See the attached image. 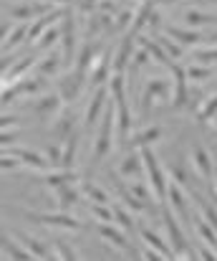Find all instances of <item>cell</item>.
Returning a JSON list of instances; mask_svg holds the SVG:
<instances>
[{"label": "cell", "instance_id": "ee69618b", "mask_svg": "<svg viewBox=\"0 0 217 261\" xmlns=\"http://www.w3.org/2000/svg\"><path fill=\"white\" fill-rule=\"evenodd\" d=\"M215 41H217V31H215Z\"/></svg>", "mask_w": 217, "mask_h": 261}, {"label": "cell", "instance_id": "277c9868", "mask_svg": "<svg viewBox=\"0 0 217 261\" xmlns=\"http://www.w3.org/2000/svg\"><path fill=\"white\" fill-rule=\"evenodd\" d=\"M162 221H164V233H167V239H169V244H172V249H174V259H197L195 251L190 249L187 239H184V231H182L179 221L174 218V211L164 213Z\"/></svg>", "mask_w": 217, "mask_h": 261}, {"label": "cell", "instance_id": "9a60e30c", "mask_svg": "<svg viewBox=\"0 0 217 261\" xmlns=\"http://www.w3.org/2000/svg\"><path fill=\"white\" fill-rule=\"evenodd\" d=\"M96 233L106 241V244H111L114 249H119V251H127L129 249V241H127V231L119 226V223H99L96 226Z\"/></svg>", "mask_w": 217, "mask_h": 261}, {"label": "cell", "instance_id": "7bdbcfd3", "mask_svg": "<svg viewBox=\"0 0 217 261\" xmlns=\"http://www.w3.org/2000/svg\"><path fill=\"white\" fill-rule=\"evenodd\" d=\"M210 122H212V127H215V129H217V114H215V117H212V119H210Z\"/></svg>", "mask_w": 217, "mask_h": 261}, {"label": "cell", "instance_id": "d590c367", "mask_svg": "<svg viewBox=\"0 0 217 261\" xmlns=\"http://www.w3.org/2000/svg\"><path fill=\"white\" fill-rule=\"evenodd\" d=\"M53 254H56V259H78L76 249H71V246L64 244V241H56V244H53Z\"/></svg>", "mask_w": 217, "mask_h": 261}, {"label": "cell", "instance_id": "52a82bcc", "mask_svg": "<svg viewBox=\"0 0 217 261\" xmlns=\"http://www.w3.org/2000/svg\"><path fill=\"white\" fill-rule=\"evenodd\" d=\"M88 87L91 89H99V87H106L111 74H114V51H104L94 59V64L88 66Z\"/></svg>", "mask_w": 217, "mask_h": 261}, {"label": "cell", "instance_id": "74e56055", "mask_svg": "<svg viewBox=\"0 0 217 261\" xmlns=\"http://www.w3.org/2000/svg\"><path fill=\"white\" fill-rule=\"evenodd\" d=\"M200 211H202L205 221H210V223H212V226L217 228V205H210V203L200 200Z\"/></svg>", "mask_w": 217, "mask_h": 261}, {"label": "cell", "instance_id": "d6986e66", "mask_svg": "<svg viewBox=\"0 0 217 261\" xmlns=\"http://www.w3.org/2000/svg\"><path fill=\"white\" fill-rule=\"evenodd\" d=\"M164 33H169L174 41H179L182 46H197L202 43V28H192V25H167Z\"/></svg>", "mask_w": 217, "mask_h": 261}, {"label": "cell", "instance_id": "b9f144b4", "mask_svg": "<svg viewBox=\"0 0 217 261\" xmlns=\"http://www.w3.org/2000/svg\"><path fill=\"white\" fill-rule=\"evenodd\" d=\"M169 175H172V180H177V182L187 185V173H184L182 168H172V170H169Z\"/></svg>", "mask_w": 217, "mask_h": 261}, {"label": "cell", "instance_id": "e0dca14e", "mask_svg": "<svg viewBox=\"0 0 217 261\" xmlns=\"http://www.w3.org/2000/svg\"><path fill=\"white\" fill-rule=\"evenodd\" d=\"M64 104L66 101L61 99V94H38V99L33 101V112L41 117H58Z\"/></svg>", "mask_w": 217, "mask_h": 261}, {"label": "cell", "instance_id": "d4e9b609", "mask_svg": "<svg viewBox=\"0 0 217 261\" xmlns=\"http://www.w3.org/2000/svg\"><path fill=\"white\" fill-rule=\"evenodd\" d=\"M56 43H61V20L51 23V25L41 33V38L36 41V48H38V51H51Z\"/></svg>", "mask_w": 217, "mask_h": 261}, {"label": "cell", "instance_id": "f35d334b", "mask_svg": "<svg viewBox=\"0 0 217 261\" xmlns=\"http://www.w3.org/2000/svg\"><path fill=\"white\" fill-rule=\"evenodd\" d=\"M151 61V54L146 51L144 46H137V51H134V59H132V64L134 66H144V64H149Z\"/></svg>", "mask_w": 217, "mask_h": 261}, {"label": "cell", "instance_id": "f546056e", "mask_svg": "<svg viewBox=\"0 0 217 261\" xmlns=\"http://www.w3.org/2000/svg\"><path fill=\"white\" fill-rule=\"evenodd\" d=\"M81 193L88 203H109V193L99 188L96 182H81Z\"/></svg>", "mask_w": 217, "mask_h": 261}, {"label": "cell", "instance_id": "8992f818", "mask_svg": "<svg viewBox=\"0 0 217 261\" xmlns=\"http://www.w3.org/2000/svg\"><path fill=\"white\" fill-rule=\"evenodd\" d=\"M25 216L33 221V223H41L46 228H58V231H81V223L73 218L69 211H58V213H33V211H25Z\"/></svg>", "mask_w": 217, "mask_h": 261}, {"label": "cell", "instance_id": "7c38bea8", "mask_svg": "<svg viewBox=\"0 0 217 261\" xmlns=\"http://www.w3.org/2000/svg\"><path fill=\"white\" fill-rule=\"evenodd\" d=\"M3 150H10L20 158L23 168L28 170H36V173H43V170H51V163L46 158V152H38L33 147H23V145H15V147H3Z\"/></svg>", "mask_w": 217, "mask_h": 261}, {"label": "cell", "instance_id": "7402d4cb", "mask_svg": "<svg viewBox=\"0 0 217 261\" xmlns=\"http://www.w3.org/2000/svg\"><path fill=\"white\" fill-rule=\"evenodd\" d=\"M81 198H83V193H81V188H76L73 182H66V185L56 188V203H58L61 211H71L73 205L81 203Z\"/></svg>", "mask_w": 217, "mask_h": 261}, {"label": "cell", "instance_id": "9c48e42d", "mask_svg": "<svg viewBox=\"0 0 217 261\" xmlns=\"http://www.w3.org/2000/svg\"><path fill=\"white\" fill-rule=\"evenodd\" d=\"M169 74H172V107H174V109H184L187 101H190L187 69H182L179 64H172V66H169Z\"/></svg>", "mask_w": 217, "mask_h": 261}, {"label": "cell", "instance_id": "ac0fdd59", "mask_svg": "<svg viewBox=\"0 0 217 261\" xmlns=\"http://www.w3.org/2000/svg\"><path fill=\"white\" fill-rule=\"evenodd\" d=\"M190 160H192V168H195V173L200 175L202 180H212L215 168H212V158H210V152H207L205 147L195 145V147H192V152H190Z\"/></svg>", "mask_w": 217, "mask_h": 261}, {"label": "cell", "instance_id": "7a4b0ae2", "mask_svg": "<svg viewBox=\"0 0 217 261\" xmlns=\"http://www.w3.org/2000/svg\"><path fill=\"white\" fill-rule=\"evenodd\" d=\"M139 152H142V160H144L146 182L154 190V200L164 203L167 200V190H169V173L162 168V163L157 160V155H154L151 147H139Z\"/></svg>", "mask_w": 217, "mask_h": 261}, {"label": "cell", "instance_id": "4dcf8cb0", "mask_svg": "<svg viewBox=\"0 0 217 261\" xmlns=\"http://www.w3.org/2000/svg\"><path fill=\"white\" fill-rule=\"evenodd\" d=\"M184 23L187 25H192V28H202V25H212V23H217L215 15H210V13H202V10H187L184 13Z\"/></svg>", "mask_w": 217, "mask_h": 261}, {"label": "cell", "instance_id": "44dd1931", "mask_svg": "<svg viewBox=\"0 0 217 261\" xmlns=\"http://www.w3.org/2000/svg\"><path fill=\"white\" fill-rule=\"evenodd\" d=\"M119 175L127 177V180H132L137 175H144V160H142L139 150H134V152H129L119 160Z\"/></svg>", "mask_w": 217, "mask_h": 261}, {"label": "cell", "instance_id": "60d3db41", "mask_svg": "<svg viewBox=\"0 0 217 261\" xmlns=\"http://www.w3.org/2000/svg\"><path fill=\"white\" fill-rule=\"evenodd\" d=\"M139 259H149V261H157V259H164V256H162V254H159V251H157V249H151V246H146L144 251H142V254H139Z\"/></svg>", "mask_w": 217, "mask_h": 261}, {"label": "cell", "instance_id": "5b68a950", "mask_svg": "<svg viewBox=\"0 0 217 261\" xmlns=\"http://www.w3.org/2000/svg\"><path fill=\"white\" fill-rule=\"evenodd\" d=\"M169 101L172 104V82L169 79H149L142 89V112H149L154 104Z\"/></svg>", "mask_w": 217, "mask_h": 261}, {"label": "cell", "instance_id": "3957f363", "mask_svg": "<svg viewBox=\"0 0 217 261\" xmlns=\"http://www.w3.org/2000/svg\"><path fill=\"white\" fill-rule=\"evenodd\" d=\"M86 87H88V74L81 71L78 66H73L71 71H64V74L56 79V91L61 94V99H64L66 104L76 101Z\"/></svg>", "mask_w": 217, "mask_h": 261}, {"label": "cell", "instance_id": "5bb4252c", "mask_svg": "<svg viewBox=\"0 0 217 261\" xmlns=\"http://www.w3.org/2000/svg\"><path fill=\"white\" fill-rule=\"evenodd\" d=\"M167 203H169V211H174V216H179V218H190L187 193H184V185H182V182H177V180H172V182H169Z\"/></svg>", "mask_w": 217, "mask_h": 261}, {"label": "cell", "instance_id": "484cf974", "mask_svg": "<svg viewBox=\"0 0 217 261\" xmlns=\"http://www.w3.org/2000/svg\"><path fill=\"white\" fill-rule=\"evenodd\" d=\"M195 231H197V236H200V244H207V246L217 249V228L210 221L195 218Z\"/></svg>", "mask_w": 217, "mask_h": 261}, {"label": "cell", "instance_id": "1f68e13d", "mask_svg": "<svg viewBox=\"0 0 217 261\" xmlns=\"http://www.w3.org/2000/svg\"><path fill=\"white\" fill-rule=\"evenodd\" d=\"M88 211L99 223H114V208H109V203H91Z\"/></svg>", "mask_w": 217, "mask_h": 261}, {"label": "cell", "instance_id": "603a6c76", "mask_svg": "<svg viewBox=\"0 0 217 261\" xmlns=\"http://www.w3.org/2000/svg\"><path fill=\"white\" fill-rule=\"evenodd\" d=\"M76 124H78V119H76V114H73V112H61V114L56 117V122H53V132L58 135V145H61V142H66L73 132H78V129H76Z\"/></svg>", "mask_w": 217, "mask_h": 261}, {"label": "cell", "instance_id": "2e32d148", "mask_svg": "<svg viewBox=\"0 0 217 261\" xmlns=\"http://www.w3.org/2000/svg\"><path fill=\"white\" fill-rule=\"evenodd\" d=\"M139 236H142V241H144V246H151V249H157L164 259H174V249H172V244H169V239H164L162 233H157L154 228H146L142 226L139 228Z\"/></svg>", "mask_w": 217, "mask_h": 261}, {"label": "cell", "instance_id": "30bf717a", "mask_svg": "<svg viewBox=\"0 0 217 261\" xmlns=\"http://www.w3.org/2000/svg\"><path fill=\"white\" fill-rule=\"evenodd\" d=\"M61 54L66 66L76 64V20L71 10H66V15L61 18Z\"/></svg>", "mask_w": 217, "mask_h": 261}, {"label": "cell", "instance_id": "ab89813d", "mask_svg": "<svg viewBox=\"0 0 217 261\" xmlns=\"http://www.w3.org/2000/svg\"><path fill=\"white\" fill-rule=\"evenodd\" d=\"M18 140V129L15 132H10V129H3V137H0V142H3V147H13V142Z\"/></svg>", "mask_w": 217, "mask_h": 261}, {"label": "cell", "instance_id": "d6a6232c", "mask_svg": "<svg viewBox=\"0 0 217 261\" xmlns=\"http://www.w3.org/2000/svg\"><path fill=\"white\" fill-rule=\"evenodd\" d=\"M23 244L28 246V251H30L36 259H53V256H51V249H48L46 244H41V241L30 239L28 233H23Z\"/></svg>", "mask_w": 217, "mask_h": 261}, {"label": "cell", "instance_id": "83f0119b", "mask_svg": "<svg viewBox=\"0 0 217 261\" xmlns=\"http://www.w3.org/2000/svg\"><path fill=\"white\" fill-rule=\"evenodd\" d=\"M210 76H212V66H205V64H197V61H192V64L187 66V79H190V84H205Z\"/></svg>", "mask_w": 217, "mask_h": 261}, {"label": "cell", "instance_id": "836d02e7", "mask_svg": "<svg viewBox=\"0 0 217 261\" xmlns=\"http://www.w3.org/2000/svg\"><path fill=\"white\" fill-rule=\"evenodd\" d=\"M215 114H217V94H210V96H207V99H205V101L197 107V117L210 122Z\"/></svg>", "mask_w": 217, "mask_h": 261}, {"label": "cell", "instance_id": "4fadbf2b", "mask_svg": "<svg viewBox=\"0 0 217 261\" xmlns=\"http://www.w3.org/2000/svg\"><path fill=\"white\" fill-rule=\"evenodd\" d=\"M137 33H127L121 41H119V46L114 48V71H127V66L132 64V59H134V51H137Z\"/></svg>", "mask_w": 217, "mask_h": 261}, {"label": "cell", "instance_id": "e575fe53", "mask_svg": "<svg viewBox=\"0 0 217 261\" xmlns=\"http://www.w3.org/2000/svg\"><path fill=\"white\" fill-rule=\"evenodd\" d=\"M114 223H119L124 231H134V221H132V213L127 211V208H121V205H116L114 208Z\"/></svg>", "mask_w": 217, "mask_h": 261}, {"label": "cell", "instance_id": "6da1fadb", "mask_svg": "<svg viewBox=\"0 0 217 261\" xmlns=\"http://www.w3.org/2000/svg\"><path fill=\"white\" fill-rule=\"evenodd\" d=\"M114 135H116V109H114V101H109L101 122H99V132H96V140H94V150H91V163H101L111 147H114Z\"/></svg>", "mask_w": 217, "mask_h": 261}, {"label": "cell", "instance_id": "4316f807", "mask_svg": "<svg viewBox=\"0 0 217 261\" xmlns=\"http://www.w3.org/2000/svg\"><path fill=\"white\" fill-rule=\"evenodd\" d=\"M157 41H159V46L167 51V56H169L174 64H177V61L184 56V46H182L179 41H174L169 33H157Z\"/></svg>", "mask_w": 217, "mask_h": 261}, {"label": "cell", "instance_id": "8fae6325", "mask_svg": "<svg viewBox=\"0 0 217 261\" xmlns=\"http://www.w3.org/2000/svg\"><path fill=\"white\" fill-rule=\"evenodd\" d=\"M61 66H66L61 48H51V51H46V54L38 59L33 74H36V76H43V79H53V76H61V74H64Z\"/></svg>", "mask_w": 217, "mask_h": 261}, {"label": "cell", "instance_id": "ffe728a7", "mask_svg": "<svg viewBox=\"0 0 217 261\" xmlns=\"http://www.w3.org/2000/svg\"><path fill=\"white\" fill-rule=\"evenodd\" d=\"M162 135H164L162 127H144V129H137L132 137H127V145L134 147V150H139V147H151L154 142L162 140Z\"/></svg>", "mask_w": 217, "mask_h": 261}, {"label": "cell", "instance_id": "ba28073f", "mask_svg": "<svg viewBox=\"0 0 217 261\" xmlns=\"http://www.w3.org/2000/svg\"><path fill=\"white\" fill-rule=\"evenodd\" d=\"M111 94H109V87H99L94 89V94H91V99H88V104H86V112H83V127L86 129H94L99 122H101V117H104V112H106V107H109V99Z\"/></svg>", "mask_w": 217, "mask_h": 261}, {"label": "cell", "instance_id": "8d00e7d4", "mask_svg": "<svg viewBox=\"0 0 217 261\" xmlns=\"http://www.w3.org/2000/svg\"><path fill=\"white\" fill-rule=\"evenodd\" d=\"M127 188H129L137 198H142V200L154 198V190H151V185H149V182H146V185H139V182H127Z\"/></svg>", "mask_w": 217, "mask_h": 261}, {"label": "cell", "instance_id": "cb8c5ba5", "mask_svg": "<svg viewBox=\"0 0 217 261\" xmlns=\"http://www.w3.org/2000/svg\"><path fill=\"white\" fill-rule=\"evenodd\" d=\"M0 259H20V261H28V259H36L30 251H28V246L23 244H15L8 233L3 236V254H0Z\"/></svg>", "mask_w": 217, "mask_h": 261}, {"label": "cell", "instance_id": "f1b7e54d", "mask_svg": "<svg viewBox=\"0 0 217 261\" xmlns=\"http://www.w3.org/2000/svg\"><path fill=\"white\" fill-rule=\"evenodd\" d=\"M192 61L205 64V66H215L217 64V41L212 46H202V43H200V48H195V54H192Z\"/></svg>", "mask_w": 217, "mask_h": 261}]
</instances>
